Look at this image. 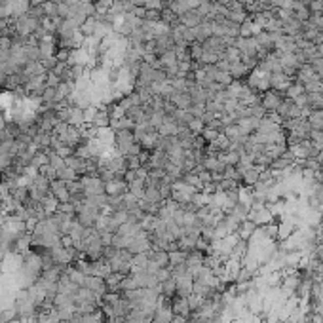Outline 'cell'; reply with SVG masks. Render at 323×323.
<instances>
[{"label": "cell", "mask_w": 323, "mask_h": 323, "mask_svg": "<svg viewBox=\"0 0 323 323\" xmlns=\"http://www.w3.org/2000/svg\"><path fill=\"white\" fill-rule=\"evenodd\" d=\"M219 133H220L219 130H215V128H209V126H206V128H204V132L200 133V135L206 139L207 143H211V141H215V139L219 137Z\"/></svg>", "instance_id": "obj_34"}, {"label": "cell", "mask_w": 323, "mask_h": 323, "mask_svg": "<svg viewBox=\"0 0 323 323\" xmlns=\"http://www.w3.org/2000/svg\"><path fill=\"white\" fill-rule=\"evenodd\" d=\"M253 36V21L247 19L240 25V38H251Z\"/></svg>", "instance_id": "obj_31"}, {"label": "cell", "mask_w": 323, "mask_h": 323, "mask_svg": "<svg viewBox=\"0 0 323 323\" xmlns=\"http://www.w3.org/2000/svg\"><path fill=\"white\" fill-rule=\"evenodd\" d=\"M128 192H130V185H128L126 177H116V179L105 183V194H107V196L122 198V196L128 194Z\"/></svg>", "instance_id": "obj_8"}, {"label": "cell", "mask_w": 323, "mask_h": 323, "mask_svg": "<svg viewBox=\"0 0 323 323\" xmlns=\"http://www.w3.org/2000/svg\"><path fill=\"white\" fill-rule=\"evenodd\" d=\"M133 257L128 249H116V255L110 259V261H107L110 268H112V272H118V274H122V276H128V274H132V263H133Z\"/></svg>", "instance_id": "obj_3"}, {"label": "cell", "mask_w": 323, "mask_h": 323, "mask_svg": "<svg viewBox=\"0 0 323 323\" xmlns=\"http://www.w3.org/2000/svg\"><path fill=\"white\" fill-rule=\"evenodd\" d=\"M276 114H278L281 120H295V118H300V116H304L302 114V110L295 105L293 99H283L281 101V105H279V108L276 110Z\"/></svg>", "instance_id": "obj_10"}, {"label": "cell", "mask_w": 323, "mask_h": 323, "mask_svg": "<svg viewBox=\"0 0 323 323\" xmlns=\"http://www.w3.org/2000/svg\"><path fill=\"white\" fill-rule=\"evenodd\" d=\"M50 185H52V181L48 179V177H44L42 173H38V175H34L32 179H30V185H29V194L30 198L38 204L44 196H48L50 194Z\"/></svg>", "instance_id": "obj_4"}, {"label": "cell", "mask_w": 323, "mask_h": 323, "mask_svg": "<svg viewBox=\"0 0 323 323\" xmlns=\"http://www.w3.org/2000/svg\"><path fill=\"white\" fill-rule=\"evenodd\" d=\"M48 163H50V158H48V152L46 150H36L34 156L30 158V167H34L38 171H40V167H44Z\"/></svg>", "instance_id": "obj_23"}, {"label": "cell", "mask_w": 323, "mask_h": 323, "mask_svg": "<svg viewBox=\"0 0 323 323\" xmlns=\"http://www.w3.org/2000/svg\"><path fill=\"white\" fill-rule=\"evenodd\" d=\"M187 251H181V249H175V251H169V266H177V265H185V261H187Z\"/></svg>", "instance_id": "obj_27"}, {"label": "cell", "mask_w": 323, "mask_h": 323, "mask_svg": "<svg viewBox=\"0 0 323 323\" xmlns=\"http://www.w3.org/2000/svg\"><path fill=\"white\" fill-rule=\"evenodd\" d=\"M148 261L154 263L158 268H169V253L163 249H150L148 251Z\"/></svg>", "instance_id": "obj_15"}, {"label": "cell", "mask_w": 323, "mask_h": 323, "mask_svg": "<svg viewBox=\"0 0 323 323\" xmlns=\"http://www.w3.org/2000/svg\"><path fill=\"white\" fill-rule=\"evenodd\" d=\"M171 323H173V322H171Z\"/></svg>", "instance_id": "obj_37"}, {"label": "cell", "mask_w": 323, "mask_h": 323, "mask_svg": "<svg viewBox=\"0 0 323 323\" xmlns=\"http://www.w3.org/2000/svg\"><path fill=\"white\" fill-rule=\"evenodd\" d=\"M150 249H152V243H150V240H148V232H145V230H141L139 234L135 236L132 240V243H130V247H128V251H130L132 255L148 253Z\"/></svg>", "instance_id": "obj_11"}, {"label": "cell", "mask_w": 323, "mask_h": 323, "mask_svg": "<svg viewBox=\"0 0 323 323\" xmlns=\"http://www.w3.org/2000/svg\"><path fill=\"white\" fill-rule=\"evenodd\" d=\"M50 194L57 200L59 204H69V202H71L69 183H65V181H61V179L52 181V185H50Z\"/></svg>", "instance_id": "obj_9"}, {"label": "cell", "mask_w": 323, "mask_h": 323, "mask_svg": "<svg viewBox=\"0 0 323 323\" xmlns=\"http://www.w3.org/2000/svg\"><path fill=\"white\" fill-rule=\"evenodd\" d=\"M160 295H163V296H167V298H173L177 295V283L173 278L165 279L163 283H162L160 287Z\"/></svg>", "instance_id": "obj_26"}, {"label": "cell", "mask_w": 323, "mask_h": 323, "mask_svg": "<svg viewBox=\"0 0 323 323\" xmlns=\"http://www.w3.org/2000/svg\"><path fill=\"white\" fill-rule=\"evenodd\" d=\"M141 230H143V228H141V222H137V220H128V222H124V224L118 228V234L128 236V238H135Z\"/></svg>", "instance_id": "obj_20"}, {"label": "cell", "mask_w": 323, "mask_h": 323, "mask_svg": "<svg viewBox=\"0 0 323 323\" xmlns=\"http://www.w3.org/2000/svg\"><path fill=\"white\" fill-rule=\"evenodd\" d=\"M204 128H206V124H204L202 118H194L190 124H188V130H190L194 135H200V133L204 132Z\"/></svg>", "instance_id": "obj_32"}, {"label": "cell", "mask_w": 323, "mask_h": 323, "mask_svg": "<svg viewBox=\"0 0 323 323\" xmlns=\"http://www.w3.org/2000/svg\"><path fill=\"white\" fill-rule=\"evenodd\" d=\"M306 118H308V124H310V128H312V132H323V110L322 108L312 110Z\"/></svg>", "instance_id": "obj_22"}, {"label": "cell", "mask_w": 323, "mask_h": 323, "mask_svg": "<svg viewBox=\"0 0 323 323\" xmlns=\"http://www.w3.org/2000/svg\"><path fill=\"white\" fill-rule=\"evenodd\" d=\"M236 124L242 128V132L245 133V135H253V133L259 130V124H261V120H259V118L247 116V118H242V120H238Z\"/></svg>", "instance_id": "obj_19"}, {"label": "cell", "mask_w": 323, "mask_h": 323, "mask_svg": "<svg viewBox=\"0 0 323 323\" xmlns=\"http://www.w3.org/2000/svg\"><path fill=\"white\" fill-rule=\"evenodd\" d=\"M57 179L65 181V183H71V181H76V179H80V177H78V173H76L74 169H71L69 165H65V167H61L57 171Z\"/></svg>", "instance_id": "obj_28"}, {"label": "cell", "mask_w": 323, "mask_h": 323, "mask_svg": "<svg viewBox=\"0 0 323 323\" xmlns=\"http://www.w3.org/2000/svg\"><path fill=\"white\" fill-rule=\"evenodd\" d=\"M82 287H86L89 291H93L95 295H99V296H103L107 293V281L103 278H97V276H86L84 279V283H82Z\"/></svg>", "instance_id": "obj_14"}, {"label": "cell", "mask_w": 323, "mask_h": 323, "mask_svg": "<svg viewBox=\"0 0 323 323\" xmlns=\"http://www.w3.org/2000/svg\"><path fill=\"white\" fill-rule=\"evenodd\" d=\"M259 226L253 222L251 219H245V220H242L240 222V226H238V238L240 240H243V242H249L251 238H253V234H255V230H257Z\"/></svg>", "instance_id": "obj_17"}, {"label": "cell", "mask_w": 323, "mask_h": 323, "mask_svg": "<svg viewBox=\"0 0 323 323\" xmlns=\"http://www.w3.org/2000/svg\"><path fill=\"white\" fill-rule=\"evenodd\" d=\"M285 99V93H281L278 89H266L265 93H263V97H261V105L266 108V112L270 114V112H276L279 108V105L281 101Z\"/></svg>", "instance_id": "obj_7"}, {"label": "cell", "mask_w": 323, "mask_h": 323, "mask_svg": "<svg viewBox=\"0 0 323 323\" xmlns=\"http://www.w3.org/2000/svg\"><path fill=\"white\" fill-rule=\"evenodd\" d=\"M122 274L118 272H112L108 278L105 279L107 281V293H120V283H122Z\"/></svg>", "instance_id": "obj_24"}, {"label": "cell", "mask_w": 323, "mask_h": 323, "mask_svg": "<svg viewBox=\"0 0 323 323\" xmlns=\"http://www.w3.org/2000/svg\"><path fill=\"white\" fill-rule=\"evenodd\" d=\"M14 308H15V312H17L19 318H27V316H34L36 310H38V306H36L34 298L30 296L29 289H19V291L15 293Z\"/></svg>", "instance_id": "obj_1"}, {"label": "cell", "mask_w": 323, "mask_h": 323, "mask_svg": "<svg viewBox=\"0 0 323 323\" xmlns=\"http://www.w3.org/2000/svg\"><path fill=\"white\" fill-rule=\"evenodd\" d=\"M156 278H158V281H160V283H163L165 279L171 278V270H169V268H160V270L156 272Z\"/></svg>", "instance_id": "obj_36"}, {"label": "cell", "mask_w": 323, "mask_h": 323, "mask_svg": "<svg viewBox=\"0 0 323 323\" xmlns=\"http://www.w3.org/2000/svg\"><path fill=\"white\" fill-rule=\"evenodd\" d=\"M261 169L257 167V165H253L249 169H245L243 173H242V187H247V188H253L257 183H259V179H261Z\"/></svg>", "instance_id": "obj_16"}, {"label": "cell", "mask_w": 323, "mask_h": 323, "mask_svg": "<svg viewBox=\"0 0 323 323\" xmlns=\"http://www.w3.org/2000/svg\"><path fill=\"white\" fill-rule=\"evenodd\" d=\"M38 207L40 209H44L46 215H54V213H57L59 209V202L52 196V194H48V196H44L40 202H38Z\"/></svg>", "instance_id": "obj_21"}, {"label": "cell", "mask_w": 323, "mask_h": 323, "mask_svg": "<svg viewBox=\"0 0 323 323\" xmlns=\"http://www.w3.org/2000/svg\"><path fill=\"white\" fill-rule=\"evenodd\" d=\"M302 93H304V86H302L300 82L295 80V82H291V86L287 88V91H285V97H287V99H296V97L302 95Z\"/></svg>", "instance_id": "obj_29"}, {"label": "cell", "mask_w": 323, "mask_h": 323, "mask_svg": "<svg viewBox=\"0 0 323 323\" xmlns=\"http://www.w3.org/2000/svg\"><path fill=\"white\" fill-rule=\"evenodd\" d=\"M202 165H204V169L209 171V173H222V171H224V167H226V163H224V162H220L217 156H211V154H207L206 158H204Z\"/></svg>", "instance_id": "obj_18"}, {"label": "cell", "mask_w": 323, "mask_h": 323, "mask_svg": "<svg viewBox=\"0 0 323 323\" xmlns=\"http://www.w3.org/2000/svg\"><path fill=\"white\" fill-rule=\"evenodd\" d=\"M128 185H130V192L135 198H139V200L145 198V179H133Z\"/></svg>", "instance_id": "obj_25"}, {"label": "cell", "mask_w": 323, "mask_h": 323, "mask_svg": "<svg viewBox=\"0 0 323 323\" xmlns=\"http://www.w3.org/2000/svg\"><path fill=\"white\" fill-rule=\"evenodd\" d=\"M40 173H42L44 177H48L50 181H55V179H57V169H54L50 163L44 165V167H40Z\"/></svg>", "instance_id": "obj_35"}, {"label": "cell", "mask_w": 323, "mask_h": 323, "mask_svg": "<svg viewBox=\"0 0 323 323\" xmlns=\"http://www.w3.org/2000/svg\"><path fill=\"white\" fill-rule=\"evenodd\" d=\"M80 183L84 187L86 198H93V196H101L105 194V183L101 177H91V175H82Z\"/></svg>", "instance_id": "obj_6"}, {"label": "cell", "mask_w": 323, "mask_h": 323, "mask_svg": "<svg viewBox=\"0 0 323 323\" xmlns=\"http://www.w3.org/2000/svg\"><path fill=\"white\" fill-rule=\"evenodd\" d=\"M171 308H173V314L183 316V318H190L192 314L190 304H188V296H179V295H175L171 298Z\"/></svg>", "instance_id": "obj_13"}, {"label": "cell", "mask_w": 323, "mask_h": 323, "mask_svg": "<svg viewBox=\"0 0 323 323\" xmlns=\"http://www.w3.org/2000/svg\"><path fill=\"white\" fill-rule=\"evenodd\" d=\"M204 261H206V253H202V251L198 249H192L187 255L185 265H187V268H188V272H190L192 276H196L200 272V268H204Z\"/></svg>", "instance_id": "obj_12"}, {"label": "cell", "mask_w": 323, "mask_h": 323, "mask_svg": "<svg viewBox=\"0 0 323 323\" xmlns=\"http://www.w3.org/2000/svg\"><path fill=\"white\" fill-rule=\"evenodd\" d=\"M135 133L133 130H120V132H114V150L122 156H128L130 148L135 145Z\"/></svg>", "instance_id": "obj_5"}, {"label": "cell", "mask_w": 323, "mask_h": 323, "mask_svg": "<svg viewBox=\"0 0 323 323\" xmlns=\"http://www.w3.org/2000/svg\"><path fill=\"white\" fill-rule=\"evenodd\" d=\"M133 238H128V236H122V234H112V245L116 247V249H128L130 247V243H132Z\"/></svg>", "instance_id": "obj_30"}, {"label": "cell", "mask_w": 323, "mask_h": 323, "mask_svg": "<svg viewBox=\"0 0 323 323\" xmlns=\"http://www.w3.org/2000/svg\"><path fill=\"white\" fill-rule=\"evenodd\" d=\"M188 304H190L192 312H196V310L204 304V296H202V295H196V293L188 295Z\"/></svg>", "instance_id": "obj_33"}, {"label": "cell", "mask_w": 323, "mask_h": 323, "mask_svg": "<svg viewBox=\"0 0 323 323\" xmlns=\"http://www.w3.org/2000/svg\"><path fill=\"white\" fill-rule=\"evenodd\" d=\"M99 215H101V209L95 206L93 202H89L88 198H86L84 204H80V206L76 207V220L82 226H86V228H91Z\"/></svg>", "instance_id": "obj_2"}]
</instances>
